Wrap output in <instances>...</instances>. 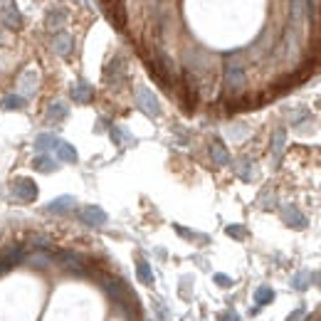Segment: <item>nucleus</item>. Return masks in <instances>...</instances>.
Returning <instances> with one entry per match:
<instances>
[{
  "mask_svg": "<svg viewBox=\"0 0 321 321\" xmlns=\"http://www.w3.org/2000/svg\"><path fill=\"white\" fill-rule=\"evenodd\" d=\"M136 104H139V109L146 114V116H158L160 114V104H158V99H156V94L148 89V87H139V92H136Z\"/></svg>",
  "mask_w": 321,
  "mask_h": 321,
  "instance_id": "2",
  "label": "nucleus"
},
{
  "mask_svg": "<svg viewBox=\"0 0 321 321\" xmlns=\"http://www.w3.org/2000/svg\"><path fill=\"white\" fill-rule=\"evenodd\" d=\"M215 284H220V287H232V279H230L227 274H215Z\"/></svg>",
  "mask_w": 321,
  "mask_h": 321,
  "instance_id": "27",
  "label": "nucleus"
},
{
  "mask_svg": "<svg viewBox=\"0 0 321 321\" xmlns=\"http://www.w3.org/2000/svg\"><path fill=\"white\" fill-rule=\"evenodd\" d=\"M220 321H240V316H237V314L230 309V311H225V314L220 316Z\"/></svg>",
  "mask_w": 321,
  "mask_h": 321,
  "instance_id": "29",
  "label": "nucleus"
},
{
  "mask_svg": "<svg viewBox=\"0 0 321 321\" xmlns=\"http://www.w3.org/2000/svg\"><path fill=\"white\" fill-rule=\"evenodd\" d=\"M10 267H13V264H8V262H5V260H3V262H0V274H3V272H8V269H10Z\"/></svg>",
  "mask_w": 321,
  "mask_h": 321,
  "instance_id": "32",
  "label": "nucleus"
},
{
  "mask_svg": "<svg viewBox=\"0 0 321 321\" xmlns=\"http://www.w3.org/2000/svg\"><path fill=\"white\" fill-rule=\"evenodd\" d=\"M10 190H13V195L18 200H22V203H32V200H37V183L32 178H15Z\"/></svg>",
  "mask_w": 321,
  "mask_h": 321,
  "instance_id": "1",
  "label": "nucleus"
},
{
  "mask_svg": "<svg viewBox=\"0 0 321 321\" xmlns=\"http://www.w3.org/2000/svg\"><path fill=\"white\" fill-rule=\"evenodd\" d=\"M242 69H240L237 64H232V67H227V84L230 87H242Z\"/></svg>",
  "mask_w": 321,
  "mask_h": 321,
  "instance_id": "19",
  "label": "nucleus"
},
{
  "mask_svg": "<svg viewBox=\"0 0 321 321\" xmlns=\"http://www.w3.org/2000/svg\"><path fill=\"white\" fill-rule=\"evenodd\" d=\"M304 316H306V309H304V306H297V309L287 316V321H301Z\"/></svg>",
  "mask_w": 321,
  "mask_h": 321,
  "instance_id": "25",
  "label": "nucleus"
},
{
  "mask_svg": "<svg viewBox=\"0 0 321 321\" xmlns=\"http://www.w3.org/2000/svg\"><path fill=\"white\" fill-rule=\"evenodd\" d=\"M301 10H304V0H292V13H294V18H299Z\"/></svg>",
  "mask_w": 321,
  "mask_h": 321,
  "instance_id": "28",
  "label": "nucleus"
},
{
  "mask_svg": "<svg viewBox=\"0 0 321 321\" xmlns=\"http://www.w3.org/2000/svg\"><path fill=\"white\" fill-rule=\"evenodd\" d=\"M30 245H32V247H50V240L35 235V237H30Z\"/></svg>",
  "mask_w": 321,
  "mask_h": 321,
  "instance_id": "24",
  "label": "nucleus"
},
{
  "mask_svg": "<svg viewBox=\"0 0 321 321\" xmlns=\"http://www.w3.org/2000/svg\"><path fill=\"white\" fill-rule=\"evenodd\" d=\"M311 282H314V284H316V287L321 289V272H316V274H311Z\"/></svg>",
  "mask_w": 321,
  "mask_h": 321,
  "instance_id": "31",
  "label": "nucleus"
},
{
  "mask_svg": "<svg viewBox=\"0 0 321 321\" xmlns=\"http://www.w3.org/2000/svg\"><path fill=\"white\" fill-rule=\"evenodd\" d=\"M282 220H284L289 227H297V230L306 227V218H304V213H301L299 208H294V205H287V208L282 210Z\"/></svg>",
  "mask_w": 321,
  "mask_h": 321,
  "instance_id": "4",
  "label": "nucleus"
},
{
  "mask_svg": "<svg viewBox=\"0 0 321 321\" xmlns=\"http://www.w3.org/2000/svg\"><path fill=\"white\" fill-rule=\"evenodd\" d=\"M237 176L242 178V181H252L255 173H252V163L250 160H240V166H237Z\"/></svg>",
  "mask_w": 321,
  "mask_h": 321,
  "instance_id": "20",
  "label": "nucleus"
},
{
  "mask_svg": "<svg viewBox=\"0 0 321 321\" xmlns=\"http://www.w3.org/2000/svg\"><path fill=\"white\" fill-rule=\"evenodd\" d=\"M57 143H60V139L55 136V134H40L37 139H35V151L42 156V153H47V151H52V148H57Z\"/></svg>",
  "mask_w": 321,
  "mask_h": 321,
  "instance_id": "8",
  "label": "nucleus"
},
{
  "mask_svg": "<svg viewBox=\"0 0 321 321\" xmlns=\"http://www.w3.org/2000/svg\"><path fill=\"white\" fill-rule=\"evenodd\" d=\"M62 20H64V10H57V13H52V15H50V20H47V22H50V27H57Z\"/></svg>",
  "mask_w": 321,
  "mask_h": 321,
  "instance_id": "26",
  "label": "nucleus"
},
{
  "mask_svg": "<svg viewBox=\"0 0 321 321\" xmlns=\"http://www.w3.org/2000/svg\"><path fill=\"white\" fill-rule=\"evenodd\" d=\"M32 166H35V168H37L40 173H55V171L60 168V166H57V160H55V158H50L47 153H42V156H37Z\"/></svg>",
  "mask_w": 321,
  "mask_h": 321,
  "instance_id": "14",
  "label": "nucleus"
},
{
  "mask_svg": "<svg viewBox=\"0 0 321 321\" xmlns=\"http://www.w3.org/2000/svg\"><path fill=\"white\" fill-rule=\"evenodd\" d=\"M77 205V198L74 195H62V198H55L45 205L47 213H55V215H62V213H69L72 208Z\"/></svg>",
  "mask_w": 321,
  "mask_h": 321,
  "instance_id": "3",
  "label": "nucleus"
},
{
  "mask_svg": "<svg viewBox=\"0 0 321 321\" xmlns=\"http://www.w3.org/2000/svg\"><path fill=\"white\" fill-rule=\"evenodd\" d=\"M57 262H60L62 267L72 269V272H82V269H84V262H82V257H79V255H74V252H60V255H57Z\"/></svg>",
  "mask_w": 321,
  "mask_h": 321,
  "instance_id": "7",
  "label": "nucleus"
},
{
  "mask_svg": "<svg viewBox=\"0 0 321 321\" xmlns=\"http://www.w3.org/2000/svg\"><path fill=\"white\" fill-rule=\"evenodd\" d=\"M272 299H274V289H269V287L255 289V306H264V304H269Z\"/></svg>",
  "mask_w": 321,
  "mask_h": 321,
  "instance_id": "17",
  "label": "nucleus"
},
{
  "mask_svg": "<svg viewBox=\"0 0 321 321\" xmlns=\"http://www.w3.org/2000/svg\"><path fill=\"white\" fill-rule=\"evenodd\" d=\"M210 156H213V160H215V166H227V163H230V153H227V148H225L222 141H213Z\"/></svg>",
  "mask_w": 321,
  "mask_h": 321,
  "instance_id": "10",
  "label": "nucleus"
},
{
  "mask_svg": "<svg viewBox=\"0 0 321 321\" xmlns=\"http://www.w3.org/2000/svg\"><path fill=\"white\" fill-rule=\"evenodd\" d=\"M52 45H55V52H57V55L67 57V55L72 52V37H69L67 32H60V35L52 37Z\"/></svg>",
  "mask_w": 321,
  "mask_h": 321,
  "instance_id": "11",
  "label": "nucleus"
},
{
  "mask_svg": "<svg viewBox=\"0 0 321 321\" xmlns=\"http://www.w3.org/2000/svg\"><path fill=\"white\" fill-rule=\"evenodd\" d=\"M309 282H311V274H309V272H299V274L294 277L292 284H294V289H306Z\"/></svg>",
  "mask_w": 321,
  "mask_h": 321,
  "instance_id": "21",
  "label": "nucleus"
},
{
  "mask_svg": "<svg viewBox=\"0 0 321 321\" xmlns=\"http://www.w3.org/2000/svg\"><path fill=\"white\" fill-rule=\"evenodd\" d=\"M3 20H5V25H10L13 30H20V27H22V15L18 13V8H15L13 0H5V3H3Z\"/></svg>",
  "mask_w": 321,
  "mask_h": 321,
  "instance_id": "5",
  "label": "nucleus"
},
{
  "mask_svg": "<svg viewBox=\"0 0 321 321\" xmlns=\"http://www.w3.org/2000/svg\"><path fill=\"white\" fill-rule=\"evenodd\" d=\"M32 264H37V267H42V264H47V257H35V260H30Z\"/></svg>",
  "mask_w": 321,
  "mask_h": 321,
  "instance_id": "30",
  "label": "nucleus"
},
{
  "mask_svg": "<svg viewBox=\"0 0 321 321\" xmlns=\"http://www.w3.org/2000/svg\"><path fill=\"white\" fill-rule=\"evenodd\" d=\"M57 156H60V160H64V163H77V148L72 146V143H67V141H60L57 143Z\"/></svg>",
  "mask_w": 321,
  "mask_h": 321,
  "instance_id": "13",
  "label": "nucleus"
},
{
  "mask_svg": "<svg viewBox=\"0 0 321 321\" xmlns=\"http://www.w3.org/2000/svg\"><path fill=\"white\" fill-rule=\"evenodd\" d=\"M22 106H25V97H20V94H8L3 99V109L5 111H15V109H22Z\"/></svg>",
  "mask_w": 321,
  "mask_h": 321,
  "instance_id": "18",
  "label": "nucleus"
},
{
  "mask_svg": "<svg viewBox=\"0 0 321 321\" xmlns=\"http://www.w3.org/2000/svg\"><path fill=\"white\" fill-rule=\"evenodd\" d=\"M227 235L235 237V240H242L245 237V227L242 225H227Z\"/></svg>",
  "mask_w": 321,
  "mask_h": 321,
  "instance_id": "23",
  "label": "nucleus"
},
{
  "mask_svg": "<svg viewBox=\"0 0 321 321\" xmlns=\"http://www.w3.org/2000/svg\"><path fill=\"white\" fill-rule=\"evenodd\" d=\"M82 220H84L87 225L97 227V225H104V222H106V213H104L99 205H87V208L82 210Z\"/></svg>",
  "mask_w": 321,
  "mask_h": 321,
  "instance_id": "6",
  "label": "nucleus"
},
{
  "mask_svg": "<svg viewBox=\"0 0 321 321\" xmlns=\"http://www.w3.org/2000/svg\"><path fill=\"white\" fill-rule=\"evenodd\" d=\"M69 97H72L74 101H79V104H87V101L92 99V87H89L87 82H77V84L69 89Z\"/></svg>",
  "mask_w": 321,
  "mask_h": 321,
  "instance_id": "9",
  "label": "nucleus"
},
{
  "mask_svg": "<svg viewBox=\"0 0 321 321\" xmlns=\"http://www.w3.org/2000/svg\"><path fill=\"white\" fill-rule=\"evenodd\" d=\"M111 139H114V143H121L124 139H126V141H131V136H129L121 126H114V129H111Z\"/></svg>",
  "mask_w": 321,
  "mask_h": 321,
  "instance_id": "22",
  "label": "nucleus"
},
{
  "mask_svg": "<svg viewBox=\"0 0 321 321\" xmlns=\"http://www.w3.org/2000/svg\"><path fill=\"white\" fill-rule=\"evenodd\" d=\"M0 40H3V37H0Z\"/></svg>",
  "mask_w": 321,
  "mask_h": 321,
  "instance_id": "33",
  "label": "nucleus"
},
{
  "mask_svg": "<svg viewBox=\"0 0 321 321\" xmlns=\"http://www.w3.org/2000/svg\"><path fill=\"white\" fill-rule=\"evenodd\" d=\"M136 274L143 284H153V272H151V264L146 260H139L136 262Z\"/></svg>",
  "mask_w": 321,
  "mask_h": 321,
  "instance_id": "16",
  "label": "nucleus"
},
{
  "mask_svg": "<svg viewBox=\"0 0 321 321\" xmlns=\"http://www.w3.org/2000/svg\"><path fill=\"white\" fill-rule=\"evenodd\" d=\"M284 143H287V131H284V129H277L274 136H272V156H274V160L282 158V153H284Z\"/></svg>",
  "mask_w": 321,
  "mask_h": 321,
  "instance_id": "12",
  "label": "nucleus"
},
{
  "mask_svg": "<svg viewBox=\"0 0 321 321\" xmlns=\"http://www.w3.org/2000/svg\"><path fill=\"white\" fill-rule=\"evenodd\" d=\"M67 114H69V106H67L64 101H55V104L47 109V121H50V124H57V121H62Z\"/></svg>",
  "mask_w": 321,
  "mask_h": 321,
  "instance_id": "15",
  "label": "nucleus"
}]
</instances>
